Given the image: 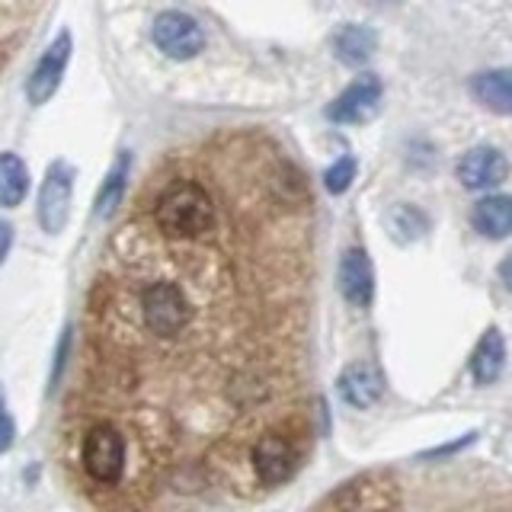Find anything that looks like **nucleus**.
Wrapping results in <instances>:
<instances>
[{"label":"nucleus","instance_id":"nucleus-1","mask_svg":"<svg viewBox=\"0 0 512 512\" xmlns=\"http://www.w3.org/2000/svg\"><path fill=\"white\" fill-rule=\"evenodd\" d=\"M154 221L157 231H164L173 240L202 237L215 224V202L205 186L192 180L170 183L154 205Z\"/></svg>","mask_w":512,"mask_h":512},{"label":"nucleus","instance_id":"nucleus-2","mask_svg":"<svg viewBox=\"0 0 512 512\" xmlns=\"http://www.w3.org/2000/svg\"><path fill=\"white\" fill-rule=\"evenodd\" d=\"M141 317L154 336H180L192 320V304L176 282H154L141 292Z\"/></svg>","mask_w":512,"mask_h":512},{"label":"nucleus","instance_id":"nucleus-3","mask_svg":"<svg viewBox=\"0 0 512 512\" xmlns=\"http://www.w3.org/2000/svg\"><path fill=\"white\" fill-rule=\"evenodd\" d=\"M80 461H84V471L90 480L103 487L119 484L125 474V439L116 426L100 423L93 426L84 436V448H80Z\"/></svg>","mask_w":512,"mask_h":512},{"label":"nucleus","instance_id":"nucleus-4","mask_svg":"<svg viewBox=\"0 0 512 512\" xmlns=\"http://www.w3.org/2000/svg\"><path fill=\"white\" fill-rule=\"evenodd\" d=\"M154 45L173 61H189L205 48V32L192 16L167 10L154 20Z\"/></svg>","mask_w":512,"mask_h":512},{"label":"nucleus","instance_id":"nucleus-5","mask_svg":"<svg viewBox=\"0 0 512 512\" xmlns=\"http://www.w3.org/2000/svg\"><path fill=\"white\" fill-rule=\"evenodd\" d=\"M253 471L260 477V484L266 487H279L298 468V448L295 439L285 436V432H266V436L256 439L253 445Z\"/></svg>","mask_w":512,"mask_h":512},{"label":"nucleus","instance_id":"nucleus-6","mask_svg":"<svg viewBox=\"0 0 512 512\" xmlns=\"http://www.w3.org/2000/svg\"><path fill=\"white\" fill-rule=\"evenodd\" d=\"M68 58H71V36L68 32H61V36L55 39V45L39 58L36 71H32L29 84H26V96H29L32 106H42L45 100H52V93L61 84V74H64V68H68Z\"/></svg>","mask_w":512,"mask_h":512},{"label":"nucleus","instance_id":"nucleus-7","mask_svg":"<svg viewBox=\"0 0 512 512\" xmlns=\"http://www.w3.org/2000/svg\"><path fill=\"white\" fill-rule=\"evenodd\" d=\"M455 173L464 189H493L509 176V160L496 148H474L458 160Z\"/></svg>","mask_w":512,"mask_h":512},{"label":"nucleus","instance_id":"nucleus-8","mask_svg":"<svg viewBox=\"0 0 512 512\" xmlns=\"http://www.w3.org/2000/svg\"><path fill=\"white\" fill-rule=\"evenodd\" d=\"M378 100H381V80L375 74H362L327 106V119L330 122H359L378 106Z\"/></svg>","mask_w":512,"mask_h":512},{"label":"nucleus","instance_id":"nucleus-9","mask_svg":"<svg viewBox=\"0 0 512 512\" xmlns=\"http://www.w3.org/2000/svg\"><path fill=\"white\" fill-rule=\"evenodd\" d=\"M68 205H71V170L64 164H55L48 170V180L39 196V221L48 234H58L64 228Z\"/></svg>","mask_w":512,"mask_h":512},{"label":"nucleus","instance_id":"nucleus-10","mask_svg":"<svg viewBox=\"0 0 512 512\" xmlns=\"http://www.w3.org/2000/svg\"><path fill=\"white\" fill-rule=\"evenodd\" d=\"M340 292L352 308H365L375 295V269L368 253L359 247H349L340 260Z\"/></svg>","mask_w":512,"mask_h":512},{"label":"nucleus","instance_id":"nucleus-11","mask_svg":"<svg viewBox=\"0 0 512 512\" xmlns=\"http://www.w3.org/2000/svg\"><path fill=\"white\" fill-rule=\"evenodd\" d=\"M340 397L346 400L349 407H356V410H365V407H372L381 400L384 394V378L375 365H365V362H356V365H349L346 372L340 375Z\"/></svg>","mask_w":512,"mask_h":512},{"label":"nucleus","instance_id":"nucleus-12","mask_svg":"<svg viewBox=\"0 0 512 512\" xmlns=\"http://www.w3.org/2000/svg\"><path fill=\"white\" fill-rule=\"evenodd\" d=\"M471 96L490 112L512 116V68L474 74L471 77Z\"/></svg>","mask_w":512,"mask_h":512},{"label":"nucleus","instance_id":"nucleus-13","mask_svg":"<svg viewBox=\"0 0 512 512\" xmlns=\"http://www.w3.org/2000/svg\"><path fill=\"white\" fill-rule=\"evenodd\" d=\"M378 48V32L372 26H362V23H346L333 32V52L343 64L349 68H359L368 58L375 55Z\"/></svg>","mask_w":512,"mask_h":512},{"label":"nucleus","instance_id":"nucleus-14","mask_svg":"<svg viewBox=\"0 0 512 512\" xmlns=\"http://www.w3.org/2000/svg\"><path fill=\"white\" fill-rule=\"evenodd\" d=\"M394 487V484H391ZM391 487H375V477L356 480V484H346V490H336L333 496H327L324 509L330 506H343V509H384V506H397V496L391 493Z\"/></svg>","mask_w":512,"mask_h":512},{"label":"nucleus","instance_id":"nucleus-15","mask_svg":"<svg viewBox=\"0 0 512 512\" xmlns=\"http://www.w3.org/2000/svg\"><path fill=\"white\" fill-rule=\"evenodd\" d=\"M503 368H506V340L500 330L490 327L484 336H480V343L471 356V375L480 388H487V384L500 381Z\"/></svg>","mask_w":512,"mask_h":512},{"label":"nucleus","instance_id":"nucleus-16","mask_svg":"<svg viewBox=\"0 0 512 512\" xmlns=\"http://www.w3.org/2000/svg\"><path fill=\"white\" fill-rule=\"evenodd\" d=\"M471 224L480 237L503 240L512 234V199L509 196H487L471 208Z\"/></svg>","mask_w":512,"mask_h":512},{"label":"nucleus","instance_id":"nucleus-17","mask_svg":"<svg viewBox=\"0 0 512 512\" xmlns=\"http://www.w3.org/2000/svg\"><path fill=\"white\" fill-rule=\"evenodd\" d=\"M29 192V170L16 154H0V205L16 208Z\"/></svg>","mask_w":512,"mask_h":512},{"label":"nucleus","instance_id":"nucleus-18","mask_svg":"<svg viewBox=\"0 0 512 512\" xmlns=\"http://www.w3.org/2000/svg\"><path fill=\"white\" fill-rule=\"evenodd\" d=\"M128 164H132V160H128V154H122L116 160V167L109 170L106 183L100 189V196H96V215H100V218H109L112 212H116V205L122 202L125 180H128Z\"/></svg>","mask_w":512,"mask_h":512},{"label":"nucleus","instance_id":"nucleus-19","mask_svg":"<svg viewBox=\"0 0 512 512\" xmlns=\"http://www.w3.org/2000/svg\"><path fill=\"white\" fill-rule=\"evenodd\" d=\"M391 228L400 240H416V237H423L426 228H429V221L423 212H416L413 205H397L394 212H391Z\"/></svg>","mask_w":512,"mask_h":512},{"label":"nucleus","instance_id":"nucleus-20","mask_svg":"<svg viewBox=\"0 0 512 512\" xmlns=\"http://www.w3.org/2000/svg\"><path fill=\"white\" fill-rule=\"evenodd\" d=\"M356 160L352 157H340L336 164L324 173V186H327V192L330 196H343V192L352 186V180H356Z\"/></svg>","mask_w":512,"mask_h":512},{"label":"nucleus","instance_id":"nucleus-21","mask_svg":"<svg viewBox=\"0 0 512 512\" xmlns=\"http://www.w3.org/2000/svg\"><path fill=\"white\" fill-rule=\"evenodd\" d=\"M13 445V420L7 413V397H4V388H0V452H7Z\"/></svg>","mask_w":512,"mask_h":512},{"label":"nucleus","instance_id":"nucleus-22","mask_svg":"<svg viewBox=\"0 0 512 512\" xmlns=\"http://www.w3.org/2000/svg\"><path fill=\"white\" fill-rule=\"evenodd\" d=\"M10 244H13V228L7 221H0V263H4V256L10 253Z\"/></svg>","mask_w":512,"mask_h":512},{"label":"nucleus","instance_id":"nucleus-23","mask_svg":"<svg viewBox=\"0 0 512 512\" xmlns=\"http://www.w3.org/2000/svg\"><path fill=\"white\" fill-rule=\"evenodd\" d=\"M500 282H503L506 292H512V253H509L506 260L500 263Z\"/></svg>","mask_w":512,"mask_h":512}]
</instances>
